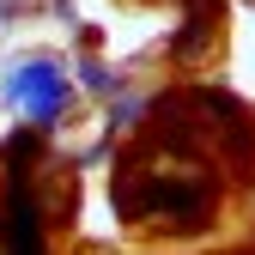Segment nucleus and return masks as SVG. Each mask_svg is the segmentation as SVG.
Instances as JSON below:
<instances>
[{
	"label": "nucleus",
	"instance_id": "f257e3e1",
	"mask_svg": "<svg viewBox=\"0 0 255 255\" xmlns=\"http://www.w3.org/2000/svg\"><path fill=\"white\" fill-rule=\"evenodd\" d=\"M6 98L30 122H55L61 104H67V73H61L55 61H24V67H12V79H6Z\"/></svg>",
	"mask_w": 255,
	"mask_h": 255
},
{
	"label": "nucleus",
	"instance_id": "f03ea898",
	"mask_svg": "<svg viewBox=\"0 0 255 255\" xmlns=\"http://www.w3.org/2000/svg\"><path fill=\"white\" fill-rule=\"evenodd\" d=\"M6 249H12V255H43V237H37V207L24 201V188H12V201H6Z\"/></svg>",
	"mask_w": 255,
	"mask_h": 255
}]
</instances>
